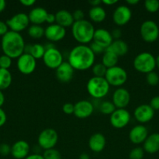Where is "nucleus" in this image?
I'll use <instances>...</instances> for the list:
<instances>
[{"instance_id": "44", "label": "nucleus", "mask_w": 159, "mask_h": 159, "mask_svg": "<svg viewBox=\"0 0 159 159\" xmlns=\"http://www.w3.org/2000/svg\"><path fill=\"white\" fill-rule=\"evenodd\" d=\"M8 32H9V27H8L6 23L3 21H0V36L3 37Z\"/></svg>"}, {"instance_id": "13", "label": "nucleus", "mask_w": 159, "mask_h": 159, "mask_svg": "<svg viewBox=\"0 0 159 159\" xmlns=\"http://www.w3.org/2000/svg\"><path fill=\"white\" fill-rule=\"evenodd\" d=\"M132 18V11L129 6L121 5L114 10L112 14L113 22L118 26H123L127 24Z\"/></svg>"}, {"instance_id": "18", "label": "nucleus", "mask_w": 159, "mask_h": 159, "mask_svg": "<svg viewBox=\"0 0 159 159\" xmlns=\"http://www.w3.org/2000/svg\"><path fill=\"white\" fill-rule=\"evenodd\" d=\"M113 40L111 32H109L108 30L103 28H98L95 30L93 42L104 48L105 50L110 46Z\"/></svg>"}, {"instance_id": "9", "label": "nucleus", "mask_w": 159, "mask_h": 159, "mask_svg": "<svg viewBox=\"0 0 159 159\" xmlns=\"http://www.w3.org/2000/svg\"><path fill=\"white\" fill-rule=\"evenodd\" d=\"M42 59L45 66L50 69L55 70L63 63V56L61 51L55 47L45 49V54Z\"/></svg>"}, {"instance_id": "19", "label": "nucleus", "mask_w": 159, "mask_h": 159, "mask_svg": "<svg viewBox=\"0 0 159 159\" xmlns=\"http://www.w3.org/2000/svg\"><path fill=\"white\" fill-rule=\"evenodd\" d=\"M74 71L75 70L68 61H63V63L55 69L56 78L62 83L70 82L73 79Z\"/></svg>"}, {"instance_id": "45", "label": "nucleus", "mask_w": 159, "mask_h": 159, "mask_svg": "<svg viewBox=\"0 0 159 159\" xmlns=\"http://www.w3.org/2000/svg\"><path fill=\"white\" fill-rule=\"evenodd\" d=\"M111 34H112V37L113 38V40H119L120 37L122 36V31L121 30L118 29V28H115L111 32Z\"/></svg>"}, {"instance_id": "3", "label": "nucleus", "mask_w": 159, "mask_h": 159, "mask_svg": "<svg viewBox=\"0 0 159 159\" xmlns=\"http://www.w3.org/2000/svg\"><path fill=\"white\" fill-rule=\"evenodd\" d=\"M72 35L80 44L87 45L93 41L95 29L93 24L87 20L76 21L71 26Z\"/></svg>"}, {"instance_id": "16", "label": "nucleus", "mask_w": 159, "mask_h": 159, "mask_svg": "<svg viewBox=\"0 0 159 159\" xmlns=\"http://www.w3.org/2000/svg\"><path fill=\"white\" fill-rule=\"evenodd\" d=\"M65 28L54 23L48 25L45 29V37L51 42H58L63 40L65 37Z\"/></svg>"}, {"instance_id": "8", "label": "nucleus", "mask_w": 159, "mask_h": 159, "mask_svg": "<svg viewBox=\"0 0 159 159\" xmlns=\"http://www.w3.org/2000/svg\"><path fill=\"white\" fill-rule=\"evenodd\" d=\"M140 36L147 43H153L159 38V28L157 23L152 20H146L140 28Z\"/></svg>"}, {"instance_id": "6", "label": "nucleus", "mask_w": 159, "mask_h": 159, "mask_svg": "<svg viewBox=\"0 0 159 159\" xmlns=\"http://www.w3.org/2000/svg\"><path fill=\"white\" fill-rule=\"evenodd\" d=\"M104 79L109 85L119 87L124 85L128 79L127 72L123 68L120 66H115L108 68Z\"/></svg>"}, {"instance_id": "34", "label": "nucleus", "mask_w": 159, "mask_h": 159, "mask_svg": "<svg viewBox=\"0 0 159 159\" xmlns=\"http://www.w3.org/2000/svg\"><path fill=\"white\" fill-rule=\"evenodd\" d=\"M42 155L45 159H62V155L59 151L55 148L44 151Z\"/></svg>"}, {"instance_id": "17", "label": "nucleus", "mask_w": 159, "mask_h": 159, "mask_svg": "<svg viewBox=\"0 0 159 159\" xmlns=\"http://www.w3.org/2000/svg\"><path fill=\"white\" fill-rule=\"evenodd\" d=\"M133 115L135 119L140 124H145L153 119L154 110L148 104H142L134 110Z\"/></svg>"}, {"instance_id": "1", "label": "nucleus", "mask_w": 159, "mask_h": 159, "mask_svg": "<svg viewBox=\"0 0 159 159\" xmlns=\"http://www.w3.org/2000/svg\"><path fill=\"white\" fill-rule=\"evenodd\" d=\"M95 54L90 47L79 44L72 48L68 56V62L74 70L86 71L94 65Z\"/></svg>"}, {"instance_id": "28", "label": "nucleus", "mask_w": 159, "mask_h": 159, "mask_svg": "<svg viewBox=\"0 0 159 159\" xmlns=\"http://www.w3.org/2000/svg\"><path fill=\"white\" fill-rule=\"evenodd\" d=\"M89 18L91 21L94 23H101L106 18V11L101 6H95L91 7L88 12Z\"/></svg>"}, {"instance_id": "14", "label": "nucleus", "mask_w": 159, "mask_h": 159, "mask_svg": "<svg viewBox=\"0 0 159 159\" xmlns=\"http://www.w3.org/2000/svg\"><path fill=\"white\" fill-rule=\"evenodd\" d=\"M130 102V93L124 88H118L112 94V103L116 109H126Z\"/></svg>"}, {"instance_id": "36", "label": "nucleus", "mask_w": 159, "mask_h": 159, "mask_svg": "<svg viewBox=\"0 0 159 159\" xmlns=\"http://www.w3.org/2000/svg\"><path fill=\"white\" fill-rule=\"evenodd\" d=\"M143 156H144V151L140 147L134 148L129 154V159H143Z\"/></svg>"}, {"instance_id": "10", "label": "nucleus", "mask_w": 159, "mask_h": 159, "mask_svg": "<svg viewBox=\"0 0 159 159\" xmlns=\"http://www.w3.org/2000/svg\"><path fill=\"white\" fill-rule=\"evenodd\" d=\"M6 23L11 31L20 34L21 31L29 27L30 20L27 14L23 13V12H19V13L12 16Z\"/></svg>"}, {"instance_id": "22", "label": "nucleus", "mask_w": 159, "mask_h": 159, "mask_svg": "<svg viewBox=\"0 0 159 159\" xmlns=\"http://www.w3.org/2000/svg\"><path fill=\"white\" fill-rule=\"evenodd\" d=\"M106 146V138L101 133H95L90 137L88 141V147L90 151L99 153L102 152Z\"/></svg>"}, {"instance_id": "29", "label": "nucleus", "mask_w": 159, "mask_h": 159, "mask_svg": "<svg viewBox=\"0 0 159 159\" xmlns=\"http://www.w3.org/2000/svg\"><path fill=\"white\" fill-rule=\"evenodd\" d=\"M12 77L11 72L7 69L0 68V91L6 89L12 84Z\"/></svg>"}, {"instance_id": "48", "label": "nucleus", "mask_w": 159, "mask_h": 159, "mask_svg": "<svg viewBox=\"0 0 159 159\" xmlns=\"http://www.w3.org/2000/svg\"><path fill=\"white\" fill-rule=\"evenodd\" d=\"M20 2L23 6H26V7H29V6H32L35 3V1L34 0H20Z\"/></svg>"}, {"instance_id": "41", "label": "nucleus", "mask_w": 159, "mask_h": 159, "mask_svg": "<svg viewBox=\"0 0 159 159\" xmlns=\"http://www.w3.org/2000/svg\"><path fill=\"white\" fill-rule=\"evenodd\" d=\"M11 154V147L9 144L3 143L0 144V155L2 156H7Z\"/></svg>"}, {"instance_id": "5", "label": "nucleus", "mask_w": 159, "mask_h": 159, "mask_svg": "<svg viewBox=\"0 0 159 159\" xmlns=\"http://www.w3.org/2000/svg\"><path fill=\"white\" fill-rule=\"evenodd\" d=\"M136 71L143 74L154 71L156 67V58L149 52H142L137 54L132 62Z\"/></svg>"}, {"instance_id": "55", "label": "nucleus", "mask_w": 159, "mask_h": 159, "mask_svg": "<svg viewBox=\"0 0 159 159\" xmlns=\"http://www.w3.org/2000/svg\"><path fill=\"white\" fill-rule=\"evenodd\" d=\"M79 159H90L88 154L87 153H82L79 156Z\"/></svg>"}, {"instance_id": "30", "label": "nucleus", "mask_w": 159, "mask_h": 159, "mask_svg": "<svg viewBox=\"0 0 159 159\" xmlns=\"http://www.w3.org/2000/svg\"><path fill=\"white\" fill-rule=\"evenodd\" d=\"M118 61V57H117L115 54L110 52L108 51H104L101 57V63L104 65L107 68H112V67L117 66Z\"/></svg>"}, {"instance_id": "53", "label": "nucleus", "mask_w": 159, "mask_h": 159, "mask_svg": "<svg viewBox=\"0 0 159 159\" xmlns=\"http://www.w3.org/2000/svg\"><path fill=\"white\" fill-rule=\"evenodd\" d=\"M5 102V96L2 93V91H0V108L3 106Z\"/></svg>"}, {"instance_id": "23", "label": "nucleus", "mask_w": 159, "mask_h": 159, "mask_svg": "<svg viewBox=\"0 0 159 159\" xmlns=\"http://www.w3.org/2000/svg\"><path fill=\"white\" fill-rule=\"evenodd\" d=\"M48 12L45 9L42 7H35L30 11L28 15L30 23L33 25H41L45 23L46 17Z\"/></svg>"}, {"instance_id": "50", "label": "nucleus", "mask_w": 159, "mask_h": 159, "mask_svg": "<svg viewBox=\"0 0 159 159\" xmlns=\"http://www.w3.org/2000/svg\"><path fill=\"white\" fill-rule=\"evenodd\" d=\"M101 2L106 6H112L118 2V0H102Z\"/></svg>"}, {"instance_id": "33", "label": "nucleus", "mask_w": 159, "mask_h": 159, "mask_svg": "<svg viewBox=\"0 0 159 159\" xmlns=\"http://www.w3.org/2000/svg\"><path fill=\"white\" fill-rule=\"evenodd\" d=\"M108 68L102 63L95 64L92 67V72L94 77L104 78Z\"/></svg>"}, {"instance_id": "35", "label": "nucleus", "mask_w": 159, "mask_h": 159, "mask_svg": "<svg viewBox=\"0 0 159 159\" xmlns=\"http://www.w3.org/2000/svg\"><path fill=\"white\" fill-rule=\"evenodd\" d=\"M144 7L147 11L154 13L159 9V1L157 0H146L144 2Z\"/></svg>"}, {"instance_id": "21", "label": "nucleus", "mask_w": 159, "mask_h": 159, "mask_svg": "<svg viewBox=\"0 0 159 159\" xmlns=\"http://www.w3.org/2000/svg\"><path fill=\"white\" fill-rule=\"evenodd\" d=\"M30 145L26 141L20 140L11 147V155L16 159H25L29 155Z\"/></svg>"}, {"instance_id": "42", "label": "nucleus", "mask_w": 159, "mask_h": 159, "mask_svg": "<svg viewBox=\"0 0 159 159\" xmlns=\"http://www.w3.org/2000/svg\"><path fill=\"white\" fill-rule=\"evenodd\" d=\"M73 14V19H74V21H80V20H85L84 19V11L81 10V9H76L73 12H72Z\"/></svg>"}, {"instance_id": "40", "label": "nucleus", "mask_w": 159, "mask_h": 159, "mask_svg": "<svg viewBox=\"0 0 159 159\" xmlns=\"http://www.w3.org/2000/svg\"><path fill=\"white\" fill-rule=\"evenodd\" d=\"M62 111L65 114L71 115L74 113V104L71 102H66L62 106Z\"/></svg>"}, {"instance_id": "46", "label": "nucleus", "mask_w": 159, "mask_h": 159, "mask_svg": "<svg viewBox=\"0 0 159 159\" xmlns=\"http://www.w3.org/2000/svg\"><path fill=\"white\" fill-rule=\"evenodd\" d=\"M6 120H7V116H6V112L2 109L0 108V127H2L6 124Z\"/></svg>"}, {"instance_id": "49", "label": "nucleus", "mask_w": 159, "mask_h": 159, "mask_svg": "<svg viewBox=\"0 0 159 159\" xmlns=\"http://www.w3.org/2000/svg\"><path fill=\"white\" fill-rule=\"evenodd\" d=\"M25 159H45V158H44L43 155H41V154L34 153L28 155V156Z\"/></svg>"}, {"instance_id": "27", "label": "nucleus", "mask_w": 159, "mask_h": 159, "mask_svg": "<svg viewBox=\"0 0 159 159\" xmlns=\"http://www.w3.org/2000/svg\"><path fill=\"white\" fill-rule=\"evenodd\" d=\"M45 52V48L41 43H34V44L25 45L24 53L29 54L36 60L43 58Z\"/></svg>"}, {"instance_id": "11", "label": "nucleus", "mask_w": 159, "mask_h": 159, "mask_svg": "<svg viewBox=\"0 0 159 159\" xmlns=\"http://www.w3.org/2000/svg\"><path fill=\"white\" fill-rule=\"evenodd\" d=\"M130 119V113L127 110L116 109L110 115V124L115 128L122 129L129 124Z\"/></svg>"}, {"instance_id": "43", "label": "nucleus", "mask_w": 159, "mask_h": 159, "mask_svg": "<svg viewBox=\"0 0 159 159\" xmlns=\"http://www.w3.org/2000/svg\"><path fill=\"white\" fill-rule=\"evenodd\" d=\"M150 106L151 108L154 110H159V96H154L151 99L150 102Z\"/></svg>"}, {"instance_id": "52", "label": "nucleus", "mask_w": 159, "mask_h": 159, "mask_svg": "<svg viewBox=\"0 0 159 159\" xmlns=\"http://www.w3.org/2000/svg\"><path fill=\"white\" fill-rule=\"evenodd\" d=\"M6 7V2L5 0H0V13L5 10Z\"/></svg>"}, {"instance_id": "47", "label": "nucleus", "mask_w": 159, "mask_h": 159, "mask_svg": "<svg viewBox=\"0 0 159 159\" xmlns=\"http://www.w3.org/2000/svg\"><path fill=\"white\" fill-rule=\"evenodd\" d=\"M46 23H48V24L51 25V24H54L55 22V15L53 13H50L48 12V15H47L46 17Z\"/></svg>"}, {"instance_id": "4", "label": "nucleus", "mask_w": 159, "mask_h": 159, "mask_svg": "<svg viewBox=\"0 0 159 159\" xmlns=\"http://www.w3.org/2000/svg\"><path fill=\"white\" fill-rule=\"evenodd\" d=\"M87 91L94 99H100L106 96L110 89V85L104 78H90L87 82Z\"/></svg>"}, {"instance_id": "38", "label": "nucleus", "mask_w": 159, "mask_h": 159, "mask_svg": "<svg viewBox=\"0 0 159 159\" xmlns=\"http://www.w3.org/2000/svg\"><path fill=\"white\" fill-rule=\"evenodd\" d=\"M11 65H12V58L8 57L6 54L0 56V68L9 70Z\"/></svg>"}, {"instance_id": "37", "label": "nucleus", "mask_w": 159, "mask_h": 159, "mask_svg": "<svg viewBox=\"0 0 159 159\" xmlns=\"http://www.w3.org/2000/svg\"><path fill=\"white\" fill-rule=\"evenodd\" d=\"M146 81L148 83V85L151 86H155L159 83V76L154 71L148 73L146 75Z\"/></svg>"}, {"instance_id": "39", "label": "nucleus", "mask_w": 159, "mask_h": 159, "mask_svg": "<svg viewBox=\"0 0 159 159\" xmlns=\"http://www.w3.org/2000/svg\"><path fill=\"white\" fill-rule=\"evenodd\" d=\"M89 47H90V48L91 49V51H93V53L94 54H104V51H105V49H104V48L101 47L100 45L97 44L96 43H94V42L93 41L90 43Z\"/></svg>"}, {"instance_id": "56", "label": "nucleus", "mask_w": 159, "mask_h": 159, "mask_svg": "<svg viewBox=\"0 0 159 159\" xmlns=\"http://www.w3.org/2000/svg\"><path fill=\"white\" fill-rule=\"evenodd\" d=\"M156 66L159 68V55L156 57Z\"/></svg>"}, {"instance_id": "24", "label": "nucleus", "mask_w": 159, "mask_h": 159, "mask_svg": "<svg viewBox=\"0 0 159 159\" xmlns=\"http://www.w3.org/2000/svg\"><path fill=\"white\" fill-rule=\"evenodd\" d=\"M55 15L56 24L64 28L70 27L73 26L75 22L72 12L68 10H65V9L59 10Z\"/></svg>"}, {"instance_id": "7", "label": "nucleus", "mask_w": 159, "mask_h": 159, "mask_svg": "<svg viewBox=\"0 0 159 159\" xmlns=\"http://www.w3.org/2000/svg\"><path fill=\"white\" fill-rule=\"evenodd\" d=\"M59 135L57 131L53 128H46L42 130L37 138L38 146L44 150L55 148L58 143Z\"/></svg>"}, {"instance_id": "57", "label": "nucleus", "mask_w": 159, "mask_h": 159, "mask_svg": "<svg viewBox=\"0 0 159 159\" xmlns=\"http://www.w3.org/2000/svg\"><path fill=\"white\" fill-rule=\"evenodd\" d=\"M0 50H1V43H0Z\"/></svg>"}, {"instance_id": "51", "label": "nucleus", "mask_w": 159, "mask_h": 159, "mask_svg": "<svg viewBox=\"0 0 159 159\" xmlns=\"http://www.w3.org/2000/svg\"><path fill=\"white\" fill-rule=\"evenodd\" d=\"M101 0H90L89 1V4L92 6V7H95V6H99L101 4Z\"/></svg>"}, {"instance_id": "31", "label": "nucleus", "mask_w": 159, "mask_h": 159, "mask_svg": "<svg viewBox=\"0 0 159 159\" xmlns=\"http://www.w3.org/2000/svg\"><path fill=\"white\" fill-rule=\"evenodd\" d=\"M27 34L31 38L40 39L45 36V28L41 25H31L28 27Z\"/></svg>"}, {"instance_id": "32", "label": "nucleus", "mask_w": 159, "mask_h": 159, "mask_svg": "<svg viewBox=\"0 0 159 159\" xmlns=\"http://www.w3.org/2000/svg\"><path fill=\"white\" fill-rule=\"evenodd\" d=\"M115 110V105L110 101H104L99 104V110L102 114L111 115Z\"/></svg>"}, {"instance_id": "20", "label": "nucleus", "mask_w": 159, "mask_h": 159, "mask_svg": "<svg viewBox=\"0 0 159 159\" xmlns=\"http://www.w3.org/2000/svg\"><path fill=\"white\" fill-rule=\"evenodd\" d=\"M148 137V130L145 126L140 124L132 127L129 133V141L134 144H140Z\"/></svg>"}, {"instance_id": "12", "label": "nucleus", "mask_w": 159, "mask_h": 159, "mask_svg": "<svg viewBox=\"0 0 159 159\" xmlns=\"http://www.w3.org/2000/svg\"><path fill=\"white\" fill-rule=\"evenodd\" d=\"M17 66L19 71L23 75H31L35 71L37 67V60L31 54L23 53L20 57L17 58Z\"/></svg>"}, {"instance_id": "15", "label": "nucleus", "mask_w": 159, "mask_h": 159, "mask_svg": "<svg viewBox=\"0 0 159 159\" xmlns=\"http://www.w3.org/2000/svg\"><path fill=\"white\" fill-rule=\"evenodd\" d=\"M94 110V106L90 101L80 100L74 104L75 116L79 119H86L92 115Z\"/></svg>"}, {"instance_id": "2", "label": "nucleus", "mask_w": 159, "mask_h": 159, "mask_svg": "<svg viewBox=\"0 0 159 159\" xmlns=\"http://www.w3.org/2000/svg\"><path fill=\"white\" fill-rule=\"evenodd\" d=\"M1 50L10 58H18L24 53L25 42L20 33L9 30L2 37Z\"/></svg>"}, {"instance_id": "25", "label": "nucleus", "mask_w": 159, "mask_h": 159, "mask_svg": "<svg viewBox=\"0 0 159 159\" xmlns=\"http://www.w3.org/2000/svg\"><path fill=\"white\" fill-rule=\"evenodd\" d=\"M143 144V149L149 154H154L159 151V134L154 133L148 135Z\"/></svg>"}, {"instance_id": "26", "label": "nucleus", "mask_w": 159, "mask_h": 159, "mask_svg": "<svg viewBox=\"0 0 159 159\" xmlns=\"http://www.w3.org/2000/svg\"><path fill=\"white\" fill-rule=\"evenodd\" d=\"M110 52L115 54L117 57H123L127 54L129 51V47L126 42L123 40H114L110 46L106 49Z\"/></svg>"}, {"instance_id": "54", "label": "nucleus", "mask_w": 159, "mask_h": 159, "mask_svg": "<svg viewBox=\"0 0 159 159\" xmlns=\"http://www.w3.org/2000/svg\"><path fill=\"white\" fill-rule=\"evenodd\" d=\"M140 2L139 0H126V3L129 6H135V5L138 4Z\"/></svg>"}]
</instances>
